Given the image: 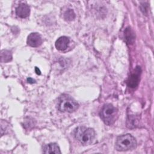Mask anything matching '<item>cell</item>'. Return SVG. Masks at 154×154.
Returning a JSON list of instances; mask_svg holds the SVG:
<instances>
[{
    "instance_id": "6da1fadb",
    "label": "cell",
    "mask_w": 154,
    "mask_h": 154,
    "mask_svg": "<svg viewBox=\"0 0 154 154\" xmlns=\"http://www.w3.org/2000/svg\"><path fill=\"white\" fill-rule=\"evenodd\" d=\"M96 133L93 129L85 126H79L75 130V138L84 145L91 144L95 138Z\"/></svg>"
},
{
    "instance_id": "7a4b0ae2",
    "label": "cell",
    "mask_w": 154,
    "mask_h": 154,
    "mask_svg": "<svg viewBox=\"0 0 154 154\" xmlns=\"http://www.w3.org/2000/svg\"><path fill=\"white\" fill-rule=\"evenodd\" d=\"M137 141L131 134H126L117 138L115 147L118 151H128L133 150L137 147Z\"/></svg>"
},
{
    "instance_id": "3957f363",
    "label": "cell",
    "mask_w": 154,
    "mask_h": 154,
    "mask_svg": "<svg viewBox=\"0 0 154 154\" xmlns=\"http://www.w3.org/2000/svg\"><path fill=\"white\" fill-rule=\"evenodd\" d=\"M118 111L117 109L110 103L103 105L100 112V116L106 125H112L117 119Z\"/></svg>"
},
{
    "instance_id": "277c9868",
    "label": "cell",
    "mask_w": 154,
    "mask_h": 154,
    "mask_svg": "<svg viewBox=\"0 0 154 154\" xmlns=\"http://www.w3.org/2000/svg\"><path fill=\"white\" fill-rule=\"evenodd\" d=\"M79 107V104L71 96L64 94L61 96L58 100V108L61 112H72Z\"/></svg>"
},
{
    "instance_id": "5b68a950",
    "label": "cell",
    "mask_w": 154,
    "mask_h": 154,
    "mask_svg": "<svg viewBox=\"0 0 154 154\" xmlns=\"http://www.w3.org/2000/svg\"><path fill=\"white\" fill-rule=\"evenodd\" d=\"M141 68L139 66H137L133 73H131L127 81V84L128 87L132 88H135L137 87L139 84L140 79V74H141Z\"/></svg>"
},
{
    "instance_id": "8992f818",
    "label": "cell",
    "mask_w": 154,
    "mask_h": 154,
    "mask_svg": "<svg viewBox=\"0 0 154 154\" xmlns=\"http://www.w3.org/2000/svg\"><path fill=\"white\" fill-rule=\"evenodd\" d=\"M42 38L37 32L31 33L27 38V44L31 47H38L42 43Z\"/></svg>"
},
{
    "instance_id": "52a82bcc",
    "label": "cell",
    "mask_w": 154,
    "mask_h": 154,
    "mask_svg": "<svg viewBox=\"0 0 154 154\" xmlns=\"http://www.w3.org/2000/svg\"><path fill=\"white\" fill-rule=\"evenodd\" d=\"M30 13L29 7L24 3L19 4L16 8V14L21 18H26L29 16Z\"/></svg>"
},
{
    "instance_id": "ba28073f",
    "label": "cell",
    "mask_w": 154,
    "mask_h": 154,
    "mask_svg": "<svg viewBox=\"0 0 154 154\" xmlns=\"http://www.w3.org/2000/svg\"><path fill=\"white\" fill-rule=\"evenodd\" d=\"M69 42V37L66 36H61L56 40L55 47L58 50L64 51L67 48Z\"/></svg>"
},
{
    "instance_id": "9c48e42d",
    "label": "cell",
    "mask_w": 154,
    "mask_h": 154,
    "mask_svg": "<svg viewBox=\"0 0 154 154\" xmlns=\"http://www.w3.org/2000/svg\"><path fill=\"white\" fill-rule=\"evenodd\" d=\"M43 153H61L59 146L57 144L52 143L46 145L43 148Z\"/></svg>"
},
{
    "instance_id": "30bf717a",
    "label": "cell",
    "mask_w": 154,
    "mask_h": 154,
    "mask_svg": "<svg viewBox=\"0 0 154 154\" xmlns=\"http://www.w3.org/2000/svg\"><path fill=\"white\" fill-rule=\"evenodd\" d=\"M125 39L128 44H132L135 40V34L130 27H128L124 32Z\"/></svg>"
},
{
    "instance_id": "8fae6325",
    "label": "cell",
    "mask_w": 154,
    "mask_h": 154,
    "mask_svg": "<svg viewBox=\"0 0 154 154\" xmlns=\"http://www.w3.org/2000/svg\"><path fill=\"white\" fill-rule=\"evenodd\" d=\"M12 60V55L8 50H2L1 51V61L7 63Z\"/></svg>"
},
{
    "instance_id": "7c38bea8",
    "label": "cell",
    "mask_w": 154,
    "mask_h": 154,
    "mask_svg": "<svg viewBox=\"0 0 154 154\" xmlns=\"http://www.w3.org/2000/svg\"><path fill=\"white\" fill-rule=\"evenodd\" d=\"M63 17L66 20L72 21L75 18V14L72 9H68L64 13Z\"/></svg>"
},
{
    "instance_id": "4fadbf2b",
    "label": "cell",
    "mask_w": 154,
    "mask_h": 154,
    "mask_svg": "<svg viewBox=\"0 0 154 154\" xmlns=\"http://www.w3.org/2000/svg\"><path fill=\"white\" fill-rule=\"evenodd\" d=\"M27 81L28 82L30 83V84H32V83H34L35 82V80H34L33 79L31 78H29L27 79Z\"/></svg>"
},
{
    "instance_id": "5bb4252c",
    "label": "cell",
    "mask_w": 154,
    "mask_h": 154,
    "mask_svg": "<svg viewBox=\"0 0 154 154\" xmlns=\"http://www.w3.org/2000/svg\"><path fill=\"white\" fill-rule=\"evenodd\" d=\"M35 72L37 75H40L41 74V72H40V70L38 69V68H37V67H35Z\"/></svg>"
}]
</instances>
